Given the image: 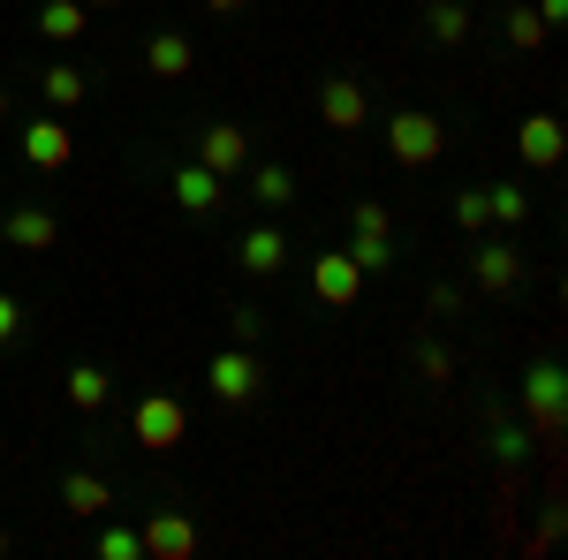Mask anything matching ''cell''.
<instances>
[{
  "label": "cell",
  "mask_w": 568,
  "mask_h": 560,
  "mask_svg": "<svg viewBox=\"0 0 568 560\" xmlns=\"http://www.w3.org/2000/svg\"><path fill=\"white\" fill-rule=\"evenodd\" d=\"M417 379H425V387H455V348L425 334V342H417Z\"/></svg>",
  "instance_id": "obj_26"
},
{
  "label": "cell",
  "mask_w": 568,
  "mask_h": 560,
  "mask_svg": "<svg viewBox=\"0 0 568 560\" xmlns=\"http://www.w3.org/2000/svg\"><path fill=\"white\" fill-rule=\"evenodd\" d=\"M197 167H213L220 182H235V174L251 167V130H235V122H213V130L197 136Z\"/></svg>",
  "instance_id": "obj_9"
},
{
  "label": "cell",
  "mask_w": 568,
  "mask_h": 560,
  "mask_svg": "<svg viewBox=\"0 0 568 560\" xmlns=\"http://www.w3.org/2000/svg\"><path fill=\"white\" fill-rule=\"evenodd\" d=\"M470 31H478L470 0H425V39L433 45H470Z\"/></svg>",
  "instance_id": "obj_17"
},
{
  "label": "cell",
  "mask_w": 568,
  "mask_h": 560,
  "mask_svg": "<svg viewBox=\"0 0 568 560\" xmlns=\"http://www.w3.org/2000/svg\"><path fill=\"white\" fill-rule=\"evenodd\" d=\"M227 334H235L243 348H258L265 334H273V326H265V310H251V303H235V326H227Z\"/></svg>",
  "instance_id": "obj_29"
},
{
  "label": "cell",
  "mask_w": 568,
  "mask_h": 560,
  "mask_svg": "<svg viewBox=\"0 0 568 560\" xmlns=\"http://www.w3.org/2000/svg\"><path fill=\"white\" fill-rule=\"evenodd\" d=\"M136 538H144V553H152V560H190V553H197V522L182 516V508H160Z\"/></svg>",
  "instance_id": "obj_10"
},
{
  "label": "cell",
  "mask_w": 568,
  "mask_h": 560,
  "mask_svg": "<svg viewBox=\"0 0 568 560\" xmlns=\"http://www.w3.org/2000/svg\"><path fill=\"white\" fill-rule=\"evenodd\" d=\"M530 447H538V431H530V425H508V417H493V462H500L508 477H516V462H524Z\"/></svg>",
  "instance_id": "obj_24"
},
{
  "label": "cell",
  "mask_w": 568,
  "mask_h": 560,
  "mask_svg": "<svg viewBox=\"0 0 568 560\" xmlns=\"http://www.w3.org/2000/svg\"><path fill=\"white\" fill-rule=\"evenodd\" d=\"M99 560H144V538L136 530H122V522L99 516Z\"/></svg>",
  "instance_id": "obj_27"
},
{
  "label": "cell",
  "mask_w": 568,
  "mask_h": 560,
  "mask_svg": "<svg viewBox=\"0 0 568 560\" xmlns=\"http://www.w3.org/2000/svg\"><path fill=\"white\" fill-rule=\"evenodd\" d=\"M205 387H213V401H227V409H243V401H258L265 387V356L243 342L213 348V364H205Z\"/></svg>",
  "instance_id": "obj_2"
},
{
  "label": "cell",
  "mask_w": 568,
  "mask_h": 560,
  "mask_svg": "<svg viewBox=\"0 0 568 560\" xmlns=\"http://www.w3.org/2000/svg\"><path fill=\"white\" fill-rule=\"evenodd\" d=\"M546 39H554V31L538 23V8H530V0H508V45H516V53H538Z\"/></svg>",
  "instance_id": "obj_25"
},
{
  "label": "cell",
  "mask_w": 568,
  "mask_h": 560,
  "mask_svg": "<svg viewBox=\"0 0 568 560\" xmlns=\"http://www.w3.org/2000/svg\"><path fill=\"white\" fill-rule=\"evenodd\" d=\"M439 152H447V122H439L433 106H402L387 122V160L394 167H433Z\"/></svg>",
  "instance_id": "obj_1"
},
{
  "label": "cell",
  "mask_w": 568,
  "mask_h": 560,
  "mask_svg": "<svg viewBox=\"0 0 568 560\" xmlns=\"http://www.w3.org/2000/svg\"><path fill=\"white\" fill-rule=\"evenodd\" d=\"M23 160L39 174H61L69 160H77V136H69V122L61 114H39V122H23Z\"/></svg>",
  "instance_id": "obj_8"
},
{
  "label": "cell",
  "mask_w": 568,
  "mask_h": 560,
  "mask_svg": "<svg viewBox=\"0 0 568 560\" xmlns=\"http://www.w3.org/2000/svg\"><path fill=\"white\" fill-rule=\"evenodd\" d=\"M538 23H546V31H561V23H568V0H538Z\"/></svg>",
  "instance_id": "obj_32"
},
{
  "label": "cell",
  "mask_w": 568,
  "mask_h": 560,
  "mask_svg": "<svg viewBox=\"0 0 568 560\" xmlns=\"http://www.w3.org/2000/svg\"><path fill=\"white\" fill-rule=\"evenodd\" d=\"M61 394H69V409H77V417H99V409H106V394H114V379H106L99 364H69Z\"/></svg>",
  "instance_id": "obj_21"
},
{
  "label": "cell",
  "mask_w": 568,
  "mask_h": 560,
  "mask_svg": "<svg viewBox=\"0 0 568 560\" xmlns=\"http://www.w3.org/2000/svg\"><path fill=\"white\" fill-rule=\"evenodd\" d=\"M8 106H16V99H8V84H0V122H8Z\"/></svg>",
  "instance_id": "obj_34"
},
{
  "label": "cell",
  "mask_w": 568,
  "mask_h": 560,
  "mask_svg": "<svg viewBox=\"0 0 568 560\" xmlns=\"http://www.w3.org/2000/svg\"><path fill=\"white\" fill-rule=\"evenodd\" d=\"M205 8H213V16H243L251 0H205Z\"/></svg>",
  "instance_id": "obj_33"
},
{
  "label": "cell",
  "mask_w": 568,
  "mask_h": 560,
  "mask_svg": "<svg viewBox=\"0 0 568 560\" xmlns=\"http://www.w3.org/2000/svg\"><path fill=\"white\" fill-rule=\"evenodd\" d=\"M0 553H8V530H0Z\"/></svg>",
  "instance_id": "obj_36"
},
{
  "label": "cell",
  "mask_w": 568,
  "mask_h": 560,
  "mask_svg": "<svg viewBox=\"0 0 568 560\" xmlns=\"http://www.w3.org/2000/svg\"><path fill=\"white\" fill-rule=\"evenodd\" d=\"M39 99L53 106V114H69V106L91 99V77L77 69V61H53V69H39Z\"/></svg>",
  "instance_id": "obj_18"
},
{
  "label": "cell",
  "mask_w": 568,
  "mask_h": 560,
  "mask_svg": "<svg viewBox=\"0 0 568 560\" xmlns=\"http://www.w3.org/2000/svg\"><path fill=\"white\" fill-rule=\"evenodd\" d=\"M470 281H478L485 296H508V288H524V251H516V235H493L470 251Z\"/></svg>",
  "instance_id": "obj_4"
},
{
  "label": "cell",
  "mask_w": 568,
  "mask_h": 560,
  "mask_svg": "<svg viewBox=\"0 0 568 560\" xmlns=\"http://www.w3.org/2000/svg\"><path fill=\"white\" fill-rule=\"evenodd\" d=\"M524 401H530V431H538V439H561V364H554V356L530 364Z\"/></svg>",
  "instance_id": "obj_7"
},
{
  "label": "cell",
  "mask_w": 568,
  "mask_h": 560,
  "mask_svg": "<svg viewBox=\"0 0 568 560\" xmlns=\"http://www.w3.org/2000/svg\"><path fill=\"white\" fill-rule=\"evenodd\" d=\"M243 190H251V205H273V213L296 205V174L273 167V160H251V167H243Z\"/></svg>",
  "instance_id": "obj_20"
},
{
  "label": "cell",
  "mask_w": 568,
  "mask_h": 560,
  "mask_svg": "<svg viewBox=\"0 0 568 560\" xmlns=\"http://www.w3.org/2000/svg\"><path fill=\"white\" fill-rule=\"evenodd\" d=\"M0 235H8L16 251H31V258H39V251H53V243H61V220L45 213V205H16V213L0 220Z\"/></svg>",
  "instance_id": "obj_15"
},
{
  "label": "cell",
  "mask_w": 568,
  "mask_h": 560,
  "mask_svg": "<svg viewBox=\"0 0 568 560\" xmlns=\"http://www.w3.org/2000/svg\"><path fill=\"white\" fill-rule=\"evenodd\" d=\"M61 508H69L77 522L114 516V485H106L99 470H69V477H61Z\"/></svg>",
  "instance_id": "obj_13"
},
{
  "label": "cell",
  "mask_w": 568,
  "mask_h": 560,
  "mask_svg": "<svg viewBox=\"0 0 568 560\" xmlns=\"http://www.w3.org/2000/svg\"><path fill=\"white\" fill-rule=\"evenodd\" d=\"M311 296L326 303V310H349V303L364 296V273H356L349 251H318V258H311Z\"/></svg>",
  "instance_id": "obj_6"
},
{
  "label": "cell",
  "mask_w": 568,
  "mask_h": 560,
  "mask_svg": "<svg viewBox=\"0 0 568 560\" xmlns=\"http://www.w3.org/2000/svg\"><path fill=\"white\" fill-rule=\"evenodd\" d=\"M130 439L144 455H175L182 439H190V409H182L175 394H144L130 409Z\"/></svg>",
  "instance_id": "obj_3"
},
{
  "label": "cell",
  "mask_w": 568,
  "mask_h": 560,
  "mask_svg": "<svg viewBox=\"0 0 568 560\" xmlns=\"http://www.w3.org/2000/svg\"><path fill=\"white\" fill-rule=\"evenodd\" d=\"M16 334H23V296H8V288H0V348L16 342Z\"/></svg>",
  "instance_id": "obj_30"
},
{
  "label": "cell",
  "mask_w": 568,
  "mask_h": 560,
  "mask_svg": "<svg viewBox=\"0 0 568 560\" xmlns=\"http://www.w3.org/2000/svg\"><path fill=\"white\" fill-rule=\"evenodd\" d=\"M168 190H175L182 213H220V205H227V182H220L213 167H197V160H182V167L168 174Z\"/></svg>",
  "instance_id": "obj_11"
},
{
  "label": "cell",
  "mask_w": 568,
  "mask_h": 560,
  "mask_svg": "<svg viewBox=\"0 0 568 560\" xmlns=\"http://www.w3.org/2000/svg\"><path fill=\"white\" fill-rule=\"evenodd\" d=\"M455 303H463V288H447V281H439L433 296H425V310H433V318H455Z\"/></svg>",
  "instance_id": "obj_31"
},
{
  "label": "cell",
  "mask_w": 568,
  "mask_h": 560,
  "mask_svg": "<svg viewBox=\"0 0 568 560\" xmlns=\"http://www.w3.org/2000/svg\"><path fill=\"white\" fill-rule=\"evenodd\" d=\"M447 213H455L463 235H485V190H455V197H447Z\"/></svg>",
  "instance_id": "obj_28"
},
{
  "label": "cell",
  "mask_w": 568,
  "mask_h": 560,
  "mask_svg": "<svg viewBox=\"0 0 568 560\" xmlns=\"http://www.w3.org/2000/svg\"><path fill=\"white\" fill-rule=\"evenodd\" d=\"M84 31H91V8H84V0H39V39L77 45Z\"/></svg>",
  "instance_id": "obj_19"
},
{
  "label": "cell",
  "mask_w": 568,
  "mask_h": 560,
  "mask_svg": "<svg viewBox=\"0 0 568 560\" xmlns=\"http://www.w3.org/2000/svg\"><path fill=\"white\" fill-rule=\"evenodd\" d=\"M349 258H356V273H364V281H372V273H394V227H356Z\"/></svg>",
  "instance_id": "obj_23"
},
{
  "label": "cell",
  "mask_w": 568,
  "mask_h": 560,
  "mask_svg": "<svg viewBox=\"0 0 568 560\" xmlns=\"http://www.w3.org/2000/svg\"><path fill=\"white\" fill-rule=\"evenodd\" d=\"M530 220V197H524V182H493L485 190V227H500V235H516Z\"/></svg>",
  "instance_id": "obj_22"
},
{
  "label": "cell",
  "mask_w": 568,
  "mask_h": 560,
  "mask_svg": "<svg viewBox=\"0 0 568 560\" xmlns=\"http://www.w3.org/2000/svg\"><path fill=\"white\" fill-rule=\"evenodd\" d=\"M318 122L342 130V136H356L364 122H372V91L356 84V77H326V84H318Z\"/></svg>",
  "instance_id": "obj_5"
},
{
  "label": "cell",
  "mask_w": 568,
  "mask_h": 560,
  "mask_svg": "<svg viewBox=\"0 0 568 560\" xmlns=\"http://www.w3.org/2000/svg\"><path fill=\"white\" fill-rule=\"evenodd\" d=\"M235 258H243V273H281V265H288V227H281V220H258V227H243V251H235Z\"/></svg>",
  "instance_id": "obj_14"
},
{
  "label": "cell",
  "mask_w": 568,
  "mask_h": 560,
  "mask_svg": "<svg viewBox=\"0 0 568 560\" xmlns=\"http://www.w3.org/2000/svg\"><path fill=\"white\" fill-rule=\"evenodd\" d=\"M516 152H524V167H561V114H524Z\"/></svg>",
  "instance_id": "obj_16"
},
{
  "label": "cell",
  "mask_w": 568,
  "mask_h": 560,
  "mask_svg": "<svg viewBox=\"0 0 568 560\" xmlns=\"http://www.w3.org/2000/svg\"><path fill=\"white\" fill-rule=\"evenodd\" d=\"M144 69H152L160 84H182V77L197 69V45H190V31H152V39H144Z\"/></svg>",
  "instance_id": "obj_12"
},
{
  "label": "cell",
  "mask_w": 568,
  "mask_h": 560,
  "mask_svg": "<svg viewBox=\"0 0 568 560\" xmlns=\"http://www.w3.org/2000/svg\"><path fill=\"white\" fill-rule=\"evenodd\" d=\"M84 8H114V0H84Z\"/></svg>",
  "instance_id": "obj_35"
}]
</instances>
